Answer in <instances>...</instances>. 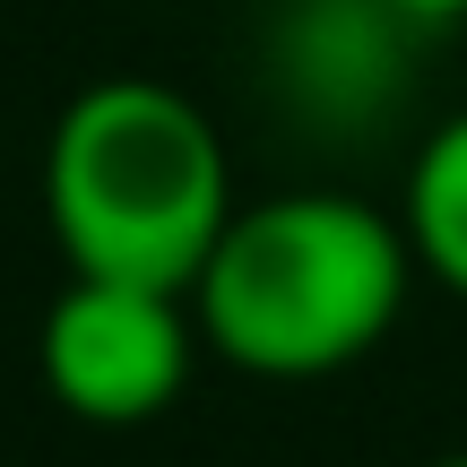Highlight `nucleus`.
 I'll list each match as a JSON object with an SVG mask.
<instances>
[{
	"label": "nucleus",
	"instance_id": "nucleus-1",
	"mask_svg": "<svg viewBox=\"0 0 467 467\" xmlns=\"http://www.w3.org/2000/svg\"><path fill=\"white\" fill-rule=\"evenodd\" d=\"M416 251L407 225L347 191H277L234 208L208 268L191 277L200 347L260 381L347 372L399 329Z\"/></svg>",
	"mask_w": 467,
	"mask_h": 467
},
{
	"label": "nucleus",
	"instance_id": "nucleus-2",
	"mask_svg": "<svg viewBox=\"0 0 467 467\" xmlns=\"http://www.w3.org/2000/svg\"><path fill=\"white\" fill-rule=\"evenodd\" d=\"M44 208L69 277L191 295L217 234L234 225L225 139L165 78H96L52 121Z\"/></svg>",
	"mask_w": 467,
	"mask_h": 467
},
{
	"label": "nucleus",
	"instance_id": "nucleus-3",
	"mask_svg": "<svg viewBox=\"0 0 467 467\" xmlns=\"http://www.w3.org/2000/svg\"><path fill=\"white\" fill-rule=\"evenodd\" d=\"M200 320L191 295L69 277L44 312V381L78 424H148L182 399Z\"/></svg>",
	"mask_w": 467,
	"mask_h": 467
},
{
	"label": "nucleus",
	"instance_id": "nucleus-4",
	"mask_svg": "<svg viewBox=\"0 0 467 467\" xmlns=\"http://www.w3.org/2000/svg\"><path fill=\"white\" fill-rule=\"evenodd\" d=\"M407 251L424 277H441L451 295H467V113H451L407 165Z\"/></svg>",
	"mask_w": 467,
	"mask_h": 467
},
{
	"label": "nucleus",
	"instance_id": "nucleus-5",
	"mask_svg": "<svg viewBox=\"0 0 467 467\" xmlns=\"http://www.w3.org/2000/svg\"><path fill=\"white\" fill-rule=\"evenodd\" d=\"M381 9H399V17H467V0H381Z\"/></svg>",
	"mask_w": 467,
	"mask_h": 467
},
{
	"label": "nucleus",
	"instance_id": "nucleus-6",
	"mask_svg": "<svg viewBox=\"0 0 467 467\" xmlns=\"http://www.w3.org/2000/svg\"><path fill=\"white\" fill-rule=\"evenodd\" d=\"M433 467H467V451H459V459H433Z\"/></svg>",
	"mask_w": 467,
	"mask_h": 467
}]
</instances>
